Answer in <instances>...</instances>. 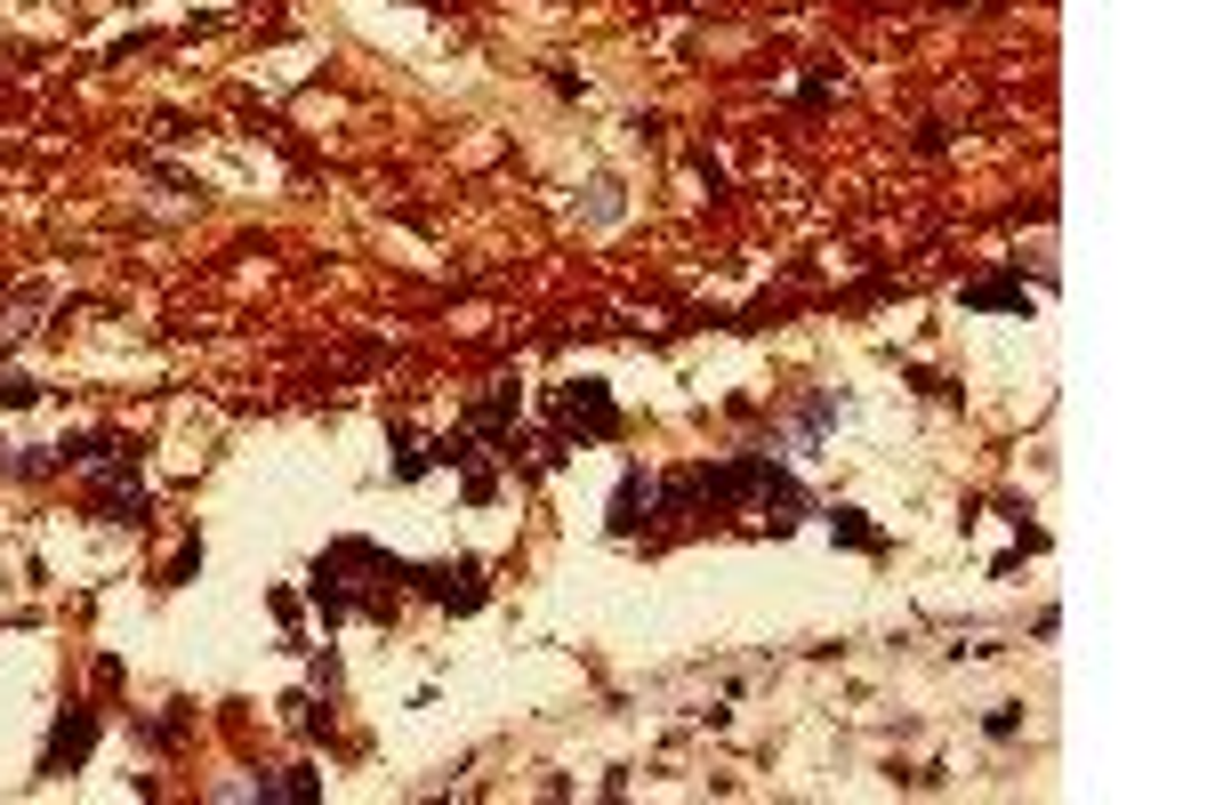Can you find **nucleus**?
<instances>
[{
	"instance_id": "obj_1",
	"label": "nucleus",
	"mask_w": 1207,
	"mask_h": 805,
	"mask_svg": "<svg viewBox=\"0 0 1207 805\" xmlns=\"http://www.w3.org/2000/svg\"><path fill=\"white\" fill-rule=\"evenodd\" d=\"M564 419L588 427V435H620V411H612V395H604L596 379H572V387H564Z\"/></svg>"
},
{
	"instance_id": "obj_2",
	"label": "nucleus",
	"mask_w": 1207,
	"mask_h": 805,
	"mask_svg": "<svg viewBox=\"0 0 1207 805\" xmlns=\"http://www.w3.org/2000/svg\"><path fill=\"white\" fill-rule=\"evenodd\" d=\"M89 742H97V717L89 709H73L57 725V742H49V757H41V774H65V765H81L89 757Z\"/></svg>"
},
{
	"instance_id": "obj_3",
	"label": "nucleus",
	"mask_w": 1207,
	"mask_h": 805,
	"mask_svg": "<svg viewBox=\"0 0 1207 805\" xmlns=\"http://www.w3.org/2000/svg\"><path fill=\"white\" fill-rule=\"evenodd\" d=\"M427 596H443V604H459V613H475V604H483V573H475V564H435V573H427Z\"/></svg>"
},
{
	"instance_id": "obj_4",
	"label": "nucleus",
	"mask_w": 1207,
	"mask_h": 805,
	"mask_svg": "<svg viewBox=\"0 0 1207 805\" xmlns=\"http://www.w3.org/2000/svg\"><path fill=\"white\" fill-rule=\"evenodd\" d=\"M644 508H652V484L629 467V476H620V491H612V531H636V524H644Z\"/></svg>"
},
{
	"instance_id": "obj_5",
	"label": "nucleus",
	"mask_w": 1207,
	"mask_h": 805,
	"mask_svg": "<svg viewBox=\"0 0 1207 805\" xmlns=\"http://www.w3.org/2000/svg\"><path fill=\"white\" fill-rule=\"evenodd\" d=\"M966 307H1015V315H1030V290L1015 275H990V282H966Z\"/></svg>"
},
{
	"instance_id": "obj_6",
	"label": "nucleus",
	"mask_w": 1207,
	"mask_h": 805,
	"mask_svg": "<svg viewBox=\"0 0 1207 805\" xmlns=\"http://www.w3.org/2000/svg\"><path fill=\"white\" fill-rule=\"evenodd\" d=\"M830 524H838V531H845V540H853V548H878V531H870V524H861V516H853V508H838V516H830Z\"/></svg>"
}]
</instances>
